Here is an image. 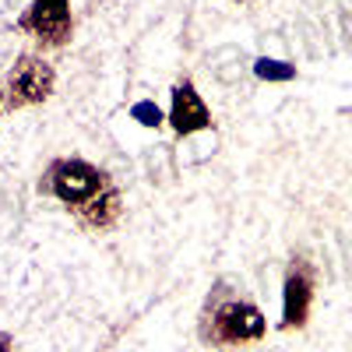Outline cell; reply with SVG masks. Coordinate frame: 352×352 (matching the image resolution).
Instances as JSON below:
<instances>
[{"instance_id":"6da1fadb","label":"cell","mask_w":352,"mask_h":352,"mask_svg":"<svg viewBox=\"0 0 352 352\" xmlns=\"http://www.w3.org/2000/svg\"><path fill=\"white\" fill-rule=\"evenodd\" d=\"M197 338L204 345H215V349L243 345V342H261L264 338V314L247 296H240L236 289H229L226 282H219L208 292L204 307H201Z\"/></svg>"},{"instance_id":"7a4b0ae2","label":"cell","mask_w":352,"mask_h":352,"mask_svg":"<svg viewBox=\"0 0 352 352\" xmlns=\"http://www.w3.org/2000/svg\"><path fill=\"white\" fill-rule=\"evenodd\" d=\"M106 187H109V176L85 159H56L39 184V190L53 194L56 201H64L67 208H81L85 201H92Z\"/></svg>"},{"instance_id":"3957f363","label":"cell","mask_w":352,"mask_h":352,"mask_svg":"<svg viewBox=\"0 0 352 352\" xmlns=\"http://www.w3.org/2000/svg\"><path fill=\"white\" fill-rule=\"evenodd\" d=\"M53 64H46L36 53H21L14 67L8 71L4 85H0V99H4L8 109H25V106H39L53 96Z\"/></svg>"},{"instance_id":"277c9868","label":"cell","mask_w":352,"mask_h":352,"mask_svg":"<svg viewBox=\"0 0 352 352\" xmlns=\"http://www.w3.org/2000/svg\"><path fill=\"white\" fill-rule=\"evenodd\" d=\"M18 28L43 46H67L74 36L71 0H32V8L18 18Z\"/></svg>"},{"instance_id":"5b68a950","label":"cell","mask_w":352,"mask_h":352,"mask_svg":"<svg viewBox=\"0 0 352 352\" xmlns=\"http://www.w3.org/2000/svg\"><path fill=\"white\" fill-rule=\"evenodd\" d=\"M310 303H314V268L310 261L296 257V264L285 275V310H282V328H303L310 317Z\"/></svg>"},{"instance_id":"8992f818","label":"cell","mask_w":352,"mask_h":352,"mask_svg":"<svg viewBox=\"0 0 352 352\" xmlns=\"http://www.w3.org/2000/svg\"><path fill=\"white\" fill-rule=\"evenodd\" d=\"M169 124L176 134H197L204 127H212V109L204 106L201 92L194 88V81H180L173 88V109H169Z\"/></svg>"},{"instance_id":"52a82bcc","label":"cell","mask_w":352,"mask_h":352,"mask_svg":"<svg viewBox=\"0 0 352 352\" xmlns=\"http://www.w3.org/2000/svg\"><path fill=\"white\" fill-rule=\"evenodd\" d=\"M120 212H124V197H120V190H116L113 184L102 194H96L92 201H85L81 208H74V215L88 229H109L116 219H120Z\"/></svg>"},{"instance_id":"ba28073f","label":"cell","mask_w":352,"mask_h":352,"mask_svg":"<svg viewBox=\"0 0 352 352\" xmlns=\"http://www.w3.org/2000/svg\"><path fill=\"white\" fill-rule=\"evenodd\" d=\"M134 116H138L144 127H159V124H162V113H159L155 102H138V106H134Z\"/></svg>"},{"instance_id":"9c48e42d","label":"cell","mask_w":352,"mask_h":352,"mask_svg":"<svg viewBox=\"0 0 352 352\" xmlns=\"http://www.w3.org/2000/svg\"><path fill=\"white\" fill-rule=\"evenodd\" d=\"M257 74H261V78H289L292 67H275L272 60H261V64H257Z\"/></svg>"},{"instance_id":"30bf717a","label":"cell","mask_w":352,"mask_h":352,"mask_svg":"<svg viewBox=\"0 0 352 352\" xmlns=\"http://www.w3.org/2000/svg\"><path fill=\"white\" fill-rule=\"evenodd\" d=\"M0 352H14V338L0 331Z\"/></svg>"},{"instance_id":"8fae6325","label":"cell","mask_w":352,"mask_h":352,"mask_svg":"<svg viewBox=\"0 0 352 352\" xmlns=\"http://www.w3.org/2000/svg\"><path fill=\"white\" fill-rule=\"evenodd\" d=\"M240 4H247V0H240Z\"/></svg>"}]
</instances>
